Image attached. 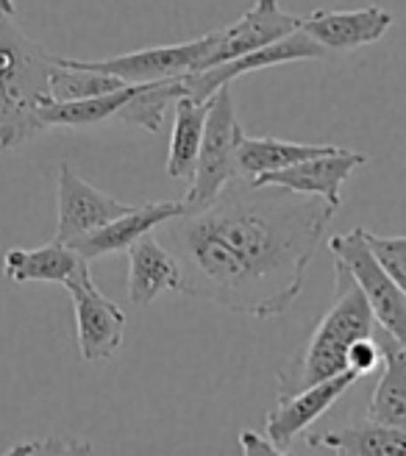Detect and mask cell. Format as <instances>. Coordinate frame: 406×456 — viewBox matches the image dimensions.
Instances as JSON below:
<instances>
[{
    "mask_svg": "<svg viewBox=\"0 0 406 456\" xmlns=\"http://www.w3.org/2000/svg\"><path fill=\"white\" fill-rule=\"evenodd\" d=\"M306 445L323 453L345 456H395L406 453V428L385 426L376 420H359L343 428H331L323 435H309Z\"/></svg>",
    "mask_w": 406,
    "mask_h": 456,
    "instance_id": "obj_17",
    "label": "cell"
},
{
    "mask_svg": "<svg viewBox=\"0 0 406 456\" xmlns=\"http://www.w3.org/2000/svg\"><path fill=\"white\" fill-rule=\"evenodd\" d=\"M184 95V76L170 78V81H153V84H140V89L134 93L126 106L115 114V120L123 126H137L150 134L162 131L165 111L175 98Z\"/></svg>",
    "mask_w": 406,
    "mask_h": 456,
    "instance_id": "obj_22",
    "label": "cell"
},
{
    "mask_svg": "<svg viewBox=\"0 0 406 456\" xmlns=\"http://www.w3.org/2000/svg\"><path fill=\"white\" fill-rule=\"evenodd\" d=\"M334 289L337 298L331 309L321 317L318 329L304 342V348L279 370V398L348 370L351 342L378 334L370 304L340 259H334Z\"/></svg>",
    "mask_w": 406,
    "mask_h": 456,
    "instance_id": "obj_2",
    "label": "cell"
},
{
    "mask_svg": "<svg viewBox=\"0 0 406 456\" xmlns=\"http://www.w3.org/2000/svg\"><path fill=\"white\" fill-rule=\"evenodd\" d=\"M212 42H215V31L203 34L192 42L159 45V48H145L137 53H123L111 59H73V61L89 67V70L118 76L126 84H153V81H170L195 73L198 61L207 56Z\"/></svg>",
    "mask_w": 406,
    "mask_h": 456,
    "instance_id": "obj_7",
    "label": "cell"
},
{
    "mask_svg": "<svg viewBox=\"0 0 406 456\" xmlns=\"http://www.w3.org/2000/svg\"><path fill=\"white\" fill-rule=\"evenodd\" d=\"M329 51H323L318 42H314L306 31L289 34L267 48L242 53L237 59H229L223 64H215L209 70L190 73L184 76V95H192L195 101H209L220 86L237 81L245 73H256L264 67H276V64H289V61H306V59H326Z\"/></svg>",
    "mask_w": 406,
    "mask_h": 456,
    "instance_id": "obj_9",
    "label": "cell"
},
{
    "mask_svg": "<svg viewBox=\"0 0 406 456\" xmlns=\"http://www.w3.org/2000/svg\"><path fill=\"white\" fill-rule=\"evenodd\" d=\"M381 362H385V354H381L376 337H359L356 342H351V348H348V368L356 370L359 376L373 373Z\"/></svg>",
    "mask_w": 406,
    "mask_h": 456,
    "instance_id": "obj_26",
    "label": "cell"
},
{
    "mask_svg": "<svg viewBox=\"0 0 406 456\" xmlns=\"http://www.w3.org/2000/svg\"><path fill=\"white\" fill-rule=\"evenodd\" d=\"M334 215L318 195L240 175L207 207L165 223L162 242L182 267L184 295L270 321L296 304Z\"/></svg>",
    "mask_w": 406,
    "mask_h": 456,
    "instance_id": "obj_1",
    "label": "cell"
},
{
    "mask_svg": "<svg viewBox=\"0 0 406 456\" xmlns=\"http://www.w3.org/2000/svg\"><path fill=\"white\" fill-rule=\"evenodd\" d=\"M56 56L22 31L14 14H0V148L9 151L39 134L37 111L51 101Z\"/></svg>",
    "mask_w": 406,
    "mask_h": 456,
    "instance_id": "obj_3",
    "label": "cell"
},
{
    "mask_svg": "<svg viewBox=\"0 0 406 456\" xmlns=\"http://www.w3.org/2000/svg\"><path fill=\"white\" fill-rule=\"evenodd\" d=\"M301 28V17L289 14L279 6V0H256L234 26L215 31V42L198 61V70H209L215 64H223L229 59H237L242 53H251L259 48H267L289 34H296Z\"/></svg>",
    "mask_w": 406,
    "mask_h": 456,
    "instance_id": "obj_8",
    "label": "cell"
},
{
    "mask_svg": "<svg viewBox=\"0 0 406 456\" xmlns=\"http://www.w3.org/2000/svg\"><path fill=\"white\" fill-rule=\"evenodd\" d=\"M365 240L376 254V259L381 262V267L390 273L393 281L406 295V237H378L365 228Z\"/></svg>",
    "mask_w": 406,
    "mask_h": 456,
    "instance_id": "obj_24",
    "label": "cell"
},
{
    "mask_svg": "<svg viewBox=\"0 0 406 456\" xmlns=\"http://www.w3.org/2000/svg\"><path fill=\"white\" fill-rule=\"evenodd\" d=\"M242 126L237 120V109L231 98V84L220 86L209 98L207 109V128H203V142L198 153L195 175L184 198V209H200L229 184L240 178L237 165V145L242 136Z\"/></svg>",
    "mask_w": 406,
    "mask_h": 456,
    "instance_id": "obj_4",
    "label": "cell"
},
{
    "mask_svg": "<svg viewBox=\"0 0 406 456\" xmlns=\"http://www.w3.org/2000/svg\"><path fill=\"white\" fill-rule=\"evenodd\" d=\"M329 248L334 259H340L348 267L353 281L362 289L376 323L387 334H393L401 346H406V295L376 259L365 240V228H351L348 234L331 237Z\"/></svg>",
    "mask_w": 406,
    "mask_h": 456,
    "instance_id": "obj_5",
    "label": "cell"
},
{
    "mask_svg": "<svg viewBox=\"0 0 406 456\" xmlns=\"http://www.w3.org/2000/svg\"><path fill=\"white\" fill-rule=\"evenodd\" d=\"M362 165H368L365 153L337 148L331 153L304 159V162L292 165V167L267 173V175H259V178H251V181H259V184H279V187L296 190V192H304V195H318V198L329 200L331 207L340 209L343 207L340 187L351 178V173L359 170Z\"/></svg>",
    "mask_w": 406,
    "mask_h": 456,
    "instance_id": "obj_12",
    "label": "cell"
},
{
    "mask_svg": "<svg viewBox=\"0 0 406 456\" xmlns=\"http://www.w3.org/2000/svg\"><path fill=\"white\" fill-rule=\"evenodd\" d=\"M390 28L393 14L378 6H365L353 12L318 9L301 17V31H306L329 53H348L365 48V45L378 42Z\"/></svg>",
    "mask_w": 406,
    "mask_h": 456,
    "instance_id": "obj_13",
    "label": "cell"
},
{
    "mask_svg": "<svg viewBox=\"0 0 406 456\" xmlns=\"http://www.w3.org/2000/svg\"><path fill=\"white\" fill-rule=\"evenodd\" d=\"M182 212H184V200H150V203H142V207H131L128 212L118 215L115 220L95 228V232L73 240L70 245L86 262L111 256V254H120V250H128L137 240L150 234L153 228H162Z\"/></svg>",
    "mask_w": 406,
    "mask_h": 456,
    "instance_id": "obj_14",
    "label": "cell"
},
{
    "mask_svg": "<svg viewBox=\"0 0 406 456\" xmlns=\"http://www.w3.org/2000/svg\"><path fill=\"white\" fill-rule=\"evenodd\" d=\"M378 348L385 354V370L370 395L368 418L385 426H398L406 428V346L387 334L385 329L378 331Z\"/></svg>",
    "mask_w": 406,
    "mask_h": 456,
    "instance_id": "obj_18",
    "label": "cell"
},
{
    "mask_svg": "<svg viewBox=\"0 0 406 456\" xmlns=\"http://www.w3.org/2000/svg\"><path fill=\"white\" fill-rule=\"evenodd\" d=\"M356 379H362L356 370H343L326 381H318L306 387V390H298L292 395H281L273 412L267 415V440L273 443L281 453L289 451L292 440H296L301 431H306L314 420L323 418L329 409L340 401Z\"/></svg>",
    "mask_w": 406,
    "mask_h": 456,
    "instance_id": "obj_10",
    "label": "cell"
},
{
    "mask_svg": "<svg viewBox=\"0 0 406 456\" xmlns=\"http://www.w3.org/2000/svg\"><path fill=\"white\" fill-rule=\"evenodd\" d=\"M64 287L73 298L76 339L81 359L89 364L111 359L123 346L126 312L95 287L93 276H89V267H81Z\"/></svg>",
    "mask_w": 406,
    "mask_h": 456,
    "instance_id": "obj_6",
    "label": "cell"
},
{
    "mask_svg": "<svg viewBox=\"0 0 406 456\" xmlns=\"http://www.w3.org/2000/svg\"><path fill=\"white\" fill-rule=\"evenodd\" d=\"M337 151V145H314V142H289L273 140V136H248L242 131L237 145V165L242 178H259L267 173H276L292 167L312 156H323Z\"/></svg>",
    "mask_w": 406,
    "mask_h": 456,
    "instance_id": "obj_19",
    "label": "cell"
},
{
    "mask_svg": "<svg viewBox=\"0 0 406 456\" xmlns=\"http://www.w3.org/2000/svg\"><path fill=\"white\" fill-rule=\"evenodd\" d=\"M140 84H126L115 93L78 98V101H48L37 111L39 131L48 128H89L115 120V114L126 106V101L137 93Z\"/></svg>",
    "mask_w": 406,
    "mask_h": 456,
    "instance_id": "obj_20",
    "label": "cell"
},
{
    "mask_svg": "<svg viewBox=\"0 0 406 456\" xmlns=\"http://www.w3.org/2000/svg\"><path fill=\"white\" fill-rule=\"evenodd\" d=\"M240 445L245 453H281L273 443L267 440V435H256V431H251V428L240 431Z\"/></svg>",
    "mask_w": 406,
    "mask_h": 456,
    "instance_id": "obj_27",
    "label": "cell"
},
{
    "mask_svg": "<svg viewBox=\"0 0 406 456\" xmlns=\"http://www.w3.org/2000/svg\"><path fill=\"white\" fill-rule=\"evenodd\" d=\"M0 14H17V0H0Z\"/></svg>",
    "mask_w": 406,
    "mask_h": 456,
    "instance_id": "obj_28",
    "label": "cell"
},
{
    "mask_svg": "<svg viewBox=\"0 0 406 456\" xmlns=\"http://www.w3.org/2000/svg\"><path fill=\"white\" fill-rule=\"evenodd\" d=\"M207 109L209 101H195L192 95L175 98V120L167 151V175L175 181H192L195 175L203 128H207Z\"/></svg>",
    "mask_w": 406,
    "mask_h": 456,
    "instance_id": "obj_21",
    "label": "cell"
},
{
    "mask_svg": "<svg viewBox=\"0 0 406 456\" xmlns=\"http://www.w3.org/2000/svg\"><path fill=\"white\" fill-rule=\"evenodd\" d=\"M126 86L123 78L109 76L101 70H89V67L76 64L67 56H56L53 73H51V101H78V98H95L115 93Z\"/></svg>",
    "mask_w": 406,
    "mask_h": 456,
    "instance_id": "obj_23",
    "label": "cell"
},
{
    "mask_svg": "<svg viewBox=\"0 0 406 456\" xmlns=\"http://www.w3.org/2000/svg\"><path fill=\"white\" fill-rule=\"evenodd\" d=\"M56 195H59V225L53 240L67 245L131 209V203H123L101 192L86 178H81L70 165L59 167Z\"/></svg>",
    "mask_w": 406,
    "mask_h": 456,
    "instance_id": "obj_11",
    "label": "cell"
},
{
    "mask_svg": "<svg viewBox=\"0 0 406 456\" xmlns=\"http://www.w3.org/2000/svg\"><path fill=\"white\" fill-rule=\"evenodd\" d=\"M184 292V276L170 248L145 234L128 248V298L134 306H148L162 292Z\"/></svg>",
    "mask_w": 406,
    "mask_h": 456,
    "instance_id": "obj_15",
    "label": "cell"
},
{
    "mask_svg": "<svg viewBox=\"0 0 406 456\" xmlns=\"http://www.w3.org/2000/svg\"><path fill=\"white\" fill-rule=\"evenodd\" d=\"M93 443H81V440H64V437H39L28 443H17L6 453H93Z\"/></svg>",
    "mask_w": 406,
    "mask_h": 456,
    "instance_id": "obj_25",
    "label": "cell"
},
{
    "mask_svg": "<svg viewBox=\"0 0 406 456\" xmlns=\"http://www.w3.org/2000/svg\"><path fill=\"white\" fill-rule=\"evenodd\" d=\"M81 267H86V259L78 250L56 240L42 248H9L4 256V276L14 284L48 281L64 287Z\"/></svg>",
    "mask_w": 406,
    "mask_h": 456,
    "instance_id": "obj_16",
    "label": "cell"
}]
</instances>
